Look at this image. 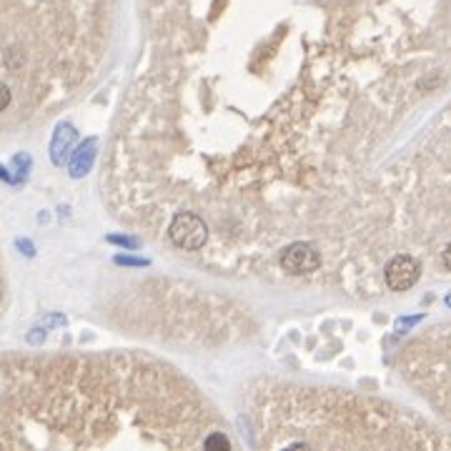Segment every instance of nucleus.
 <instances>
[{
    "mask_svg": "<svg viewBox=\"0 0 451 451\" xmlns=\"http://www.w3.org/2000/svg\"><path fill=\"white\" fill-rule=\"evenodd\" d=\"M168 236H171L173 243H176L178 248H183V251H198L201 246L206 243L208 229L196 213H178L171 221Z\"/></svg>",
    "mask_w": 451,
    "mask_h": 451,
    "instance_id": "1",
    "label": "nucleus"
},
{
    "mask_svg": "<svg viewBox=\"0 0 451 451\" xmlns=\"http://www.w3.org/2000/svg\"><path fill=\"white\" fill-rule=\"evenodd\" d=\"M319 251L311 243H291L281 253V269L288 276H303L319 269Z\"/></svg>",
    "mask_w": 451,
    "mask_h": 451,
    "instance_id": "2",
    "label": "nucleus"
},
{
    "mask_svg": "<svg viewBox=\"0 0 451 451\" xmlns=\"http://www.w3.org/2000/svg\"><path fill=\"white\" fill-rule=\"evenodd\" d=\"M419 263L412 256H396L386 266V284L391 291H409L419 281Z\"/></svg>",
    "mask_w": 451,
    "mask_h": 451,
    "instance_id": "3",
    "label": "nucleus"
},
{
    "mask_svg": "<svg viewBox=\"0 0 451 451\" xmlns=\"http://www.w3.org/2000/svg\"><path fill=\"white\" fill-rule=\"evenodd\" d=\"M73 141H75V131L70 126H63L61 131H58L56 141H53V160H56V163H63Z\"/></svg>",
    "mask_w": 451,
    "mask_h": 451,
    "instance_id": "4",
    "label": "nucleus"
},
{
    "mask_svg": "<svg viewBox=\"0 0 451 451\" xmlns=\"http://www.w3.org/2000/svg\"><path fill=\"white\" fill-rule=\"evenodd\" d=\"M91 160H93V141H88L86 155H83V148H80V153L75 155V160H73V176H80V173H86L88 166H91Z\"/></svg>",
    "mask_w": 451,
    "mask_h": 451,
    "instance_id": "5",
    "label": "nucleus"
},
{
    "mask_svg": "<svg viewBox=\"0 0 451 451\" xmlns=\"http://www.w3.org/2000/svg\"><path fill=\"white\" fill-rule=\"evenodd\" d=\"M203 446H206V449H231L229 439H226L223 434H211Z\"/></svg>",
    "mask_w": 451,
    "mask_h": 451,
    "instance_id": "6",
    "label": "nucleus"
},
{
    "mask_svg": "<svg viewBox=\"0 0 451 451\" xmlns=\"http://www.w3.org/2000/svg\"><path fill=\"white\" fill-rule=\"evenodd\" d=\"M444 266H446V269H449V271H451V243H449V246H446V248H444Z\"/></svg>",
    "mask_w": 451,
    "mask_h": 451,
    "instance_id": "7",
    "label": "nucleus"
},
{
    "mask_svg": "<svg viewBox=\"0 0 451 451\" xmlns=\"http://www.w3.org/2000/svg\"><path fill=\"white\" fill-rule=\"evenodd\" d=\"M8 103H11V91H8V88H3V96H0V106L6 108Z\"/></svg>",
    "mask_w": 451,
    "mask_h": 451,
    "instance_id": "8",
    "label": "nucleus"
}]
</instances>
